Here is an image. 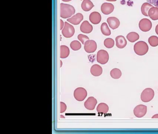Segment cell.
I'll use <instances>...</instances> for the list:
<instances>
[{
    "instance_id": "cell-1",
    "label": "cell",
    "mask_w": 158,
    "mask_h": 134,
    "mask_svg": "<svg viewBox=\"0 0 158 134\" xmlns=\"http://www.w3.org/2000/svg\"><path fill=\"white\" fill-rule=\"evenodd\" d=\"M60 7V15L62 18H69L75 13V9L71 5L61 3Z\"/></svg>"
},
{
    "instance_id": "cell-2",
    "label": "cell",
    "mask_w": 158,
    "mask_h": 134,
    "mask_svg": "<svg viewBox=\"0 0 158 134\" xmlns=\"http://www.w3.org/2000/svg\"><path fill=\"white\" fill-rule=\"evenodd\" d=\"M148 46L144 41H139L135 44L134 47V51L136 54L139 56H144L148 51Z\"/></svg>"
},
{
    "instance_id": "cell-3",
    "label": "cell",
    "mask_w": 158,
    "mask_h": 134,
    "mask_svg": "<svg viewBox=\"0 0 158 134\" xmlns=\"http://www.w3.org/2000/svg\"><path fill=\"white\" fill-rule=\"evenodd\" d=\"M154 96V90L151 88H147L142 91L140 98L143 102H148L152 100Z\"/></svg>"
},
{
    "instance_id": "cell-4",
    "label": "cell",
    "mask_w": 158,
    "mask_h": 134,
    "mask_svg": "<svg viewBox=\"0 0 158 134\" xmlns=\"http://www.w3.org/2000/svg\"><path fill=\"white\" fill-rule=\"evenodd\" d=\"M74 28L73 25L69 24L67 21L64 22V26L62 30V33L65 38H71L74 34Z\"/></svg>"
},
{
    "instance_id": "cell-5",
    "label": "cell",
    "mask_w": 158,
    "mask_h": 134,
    "mask_svg": "<svg viewBox=\"0 0 158 134\" xmlns=\"http://www.w3.org/2000/svg\"><path fill=\"white\" fill-rule=\"evenodd\" d=\"M109 55L106 50L102 49L99 50L97 53V60L100 64H105L109 61Z\"/></svg>"
},
{
    "instance_id": "cell-6",
    "label": "cell",
    "mask_w": 158,
    "mask_h": 134,
    "mask_svg": "<svg viewBox=\"0 0 158 134\" xmlns=\"http://www.w3.org/2000/svg\"><path fill=\"white\" fill-rule=\"evenodd\" d=\"M87 96V92L85 88L79 87L77 88L74 92V96L76 100L83 101Z\"/></svg>"
},
{
    "instance_id": "cell-7",
    "label": "cell",
    "mask_w": 158,
    "mask_h": 134,
    "mask_svg": "<svg viewBox=\"0 0 158 134\" xmlns=\"http://www.w3.org/2000/svg\"><path fill=\"white\" fill-rule=\"evenodd\" d=\"M139 27L142 31L146 32L150 30L152 27V23L148 19H142L139 21Z\"/></svg>"
},
{
    "instance_id": "cell-8",
    "label": "cell",
    "mask_w": 158,
    "mask_h": 134,
    "mask_svg": "<svg viewBox=\"0 0 158 134\" xmlns=\"http://www.w3.org/2000/svg\"><path fill=\"white\" fill-rule=\"evenodd\" d=\"M84 49L87 53H94L97 49V43L94 40H88L85 43Z\"/></svg>"
},
{
    "instance_id": "cell-9",
    "label": "cell",
    "mask_w": 158,
    "mask_h": 134,
    "mask_svg": "<svg viewBox=\"0 0 158 134\" xmlns=\"http://www.w3.org/2000/svg\"><path fill=\"white\" fill-rule=\"evenodd\" d=\"M147 112V107L144 105H139L134 109V114L136 117L141 118L146 115Z\"/></svg>"
},
{
    "instance_id": "cell-10",
    "label": "cell",
    "mask_w": 158,
    "mask_h": 134,
    "mask_svg": "<svg viewBox=\"0 0 158 134\" xmlns=\"http://www.w3.org/2000/svg\"><path fill=\"white\" fill-rule=\"evenodd\" d=\"M98 103L97 99L93 96L89 97L84 103L86 109L89 110H92L95 109V107Z\"/></svg>"
},
{
    "instance_id": "cell-11",
    "label": "cell",
    "mask_w": 158,
    "mask_h": 134,
    "mask_svg": "<svg viewBox=\"0 0 158 134\" xmlns=\"http://www.w3.org/2000/svg\"><path fill=\"white\" fill-rule=\"evenodd\" d=\"M102 12L104 15H108L112 13L114 10V6L110 3H103L101 7Z\"/></svg>"
},
{
    "instance_id": "cell-12",
    "label": "cell",
    "mask_w": 158,
    "mask_h": 134,
    "mask_svg": "<svg viewBox=\"0 0 158 134\" xmlns=\"http://www.w3.org/2000/svg\"><path fill=\"white\" fill-rule=\"evenodd\" d=\"M84 19V16L81 13H77L70 18L67 19V21L75 25H78Z\"/></svg>"
},
{
    "instance_id": "cell-13",
    "label": "cell",
    "mask_w": 158,
    "mask_h": 134,
    "mask_svg": "<svg viewBox=\"0 0 158 134\" xmlns=\"http://www.w3.org/2000/svg\"><path fill=\"white\" fill-rule=\"evenodd\" d=\"M107 21L110 28L112 29H115L120 26V20L115 17H110L107 19Z\"/></svg>"
},
{
    "instance_id": "cell-14",
    "label": "cell",
    "mask_w": 158,
    "mask_h": 134,
    "mask_svg": "<svg viewBox=\"0 0 158 134\" xmlns=\"http://www.w3.org/2000/svg\"><path fill=\"white\" fill-rule=\"evenodd\" d=\"M93 26L87 20H85L80 26V31L85 34H89L93 30Z\"/></svg>"
},
{
    "instance_id": "cell-15",
    "label": "cell",
    "mask_w": 158,
    "mask_h": 134,
    "mask_svg": "<svg viewBox=\"0 0 158 134\" xmlns=\"http://www.w3.org/2000/svg\"><path fill=\"white\" fill-rule=\"evenodd\" d=\"M89 19L91 23L96 25L99 24L101 21V16L99 12H92L89 15Z\"/></svg>"
},
{
    "instance_id": "cell-16",
    "label": "cell",
    "mask_w": 158,
    "mask_h": 134,
    "mask_svg": "<svg viewBox=\"0 0 158 134\" xmlns=\"http://www.w3.org/2000/svg\"><path fill=\"white\" fill-rule=\"evenodd\" d=\"M116 46L119 48H123L126 46L127 42L123 35H119L115 38Z\"/></svg>"
},
{
    "instance_id": "cell-17",
    "label": "cell",
    "mask_w": 158,
    "mask_h": 134,
    "mask_svg": "<svg viewBox=\"0 0 158 134\" xmlns=\"http://www.w3.org/2000/svg\"><path fill=\"white\" fill-rule=\"evenodd\" d=\"M90 73L94 76H99L102 74V69L98 64L93 65L90 69Z\"/></svg>"
},
{
    "instance_id": "cell-18",
    "label": "cell",
    "mask_w": 158,
    "mask_h": 134,
    "mask_svg": "<svg viewBox=\"0 0 158 134\" xmlns=\"http://www.w3.org/2000/svg\"><path fill=\"white\" fill-rule=\"evenodd\" d=\"M94 7L92 2L90 0H84L81 4V7L84 11L88 12Z\"/></svg>"
},
{
    "instance_id": "cell-19",
    "label": "cell",
    "mask_w": 158,
    "mask_h": 134,
    "mask_svg": "<svg viewBox=\"0 0 158 134\" xmlns=\"http://www.w3.org/2000/svg\"><path fill=\"white\" fill-rule=\"evenodd\" d=\"M148 16L153 20H158V7H152L148 11Z\"/></svg>"
},
{
    "instance_id": "cell-20",
    "label": "cell",
    "mask_w": 158,
    "mask_h": 134,
    "mask_svg": "<svg viewBox=\"0 0 158 134\" xmlns=\"http://www.w3.org/2000/svg\"><path fill=\"white\" fill-rule=\"evenodd\" d=\"M153 6L148 2H145L142 5L141 7V11L143 15L145 16H149L148 11Z\"/></svg>"
},
{
    "instance_id": "cell-21",
    "label": "cell",
    "mask_w": 158,
    "mask_h": 134,
    "mask_svg": "<svg viewBox=\"0 0 158 134\" xmlns=\"http://www.w3.org/2000/svg\"><path fill=\"white\" fill-rule=\"evenodd\" d=\"M109 110V106L105 103H99L97 108V111L99 113H107Z\"/></svg>"
},
{
    "instance_id": "cell-22",
    "label": "cell",
    "mask_w": 158,
    "mask_h": 134,
    "mask_svg": "<svg viewBox=\"0 0 158 134\" xmlns=\"http://www.w3.org/2000/svg\"><path fill=\"white\" fill-rule=\"evenodd\" d=\"M70 54V49L68 47L65 45L60 46V58H66L68 57Z\"/></svg>"
},
{
    "instance_id": "cell-23",
    "label": "cell",
    "mask_w": 158,
    "mask_h": 134,
    "mask_svg": "<svg viewBox=\"0 0 158 134\" xmlns=\"http://www.w3.org/2000/svg\"><path fill=\"white\" fill-rule=\"evenodd\" d=\"M127 38L131 42H134L139 39V36L138 34L135 32L129 33L127 35Z\"/></svg>"
},
{
    "instance_id": "cell-24",
    "label": "cell",
    "mask_w": 158,
    "mask_h": 134,
    "mask_svg": "<svg viewBox=\"0 0 158 134\" xmlns=\"http://www.w3.org/2000/svg\"><path fill=\"white\" fill-rule=\"evenodd\" d=\"M101 30L103 35L109 36L111 34V31L106 22H103L101 26Z\"/></svg>"
},
{
    "instance_id": "cell-25",
    "label": "cell",
    "mask_w": 158,
    "mask_h": 134,
    "mask_svg": "<svg viewBox=\"0 0 158 134\" xmlns=\"http://www.w3.org/2000/svg\"><path fill=\"white\" fill-rule=\"evenodd\" d=\"M110 74L112 78L115 79H119L122 76V74L121 70L117 69V68L112 69Z\"/></svg>"
},
{
    "instance_id": "cell-26",
    "label": "cell",
    "mask_w": 158,
    "mask_h": 134,
    "mask_svg": "<svg viewBox=\"0 0 158 134\" xmlns=\"http://www.w3.org/2000/svg\"><path fill=\"white\" fill-rule=\"evenodd\" d=\"M148 42L152 47H157L158 46V37L155 35L150 36L148 38Z\"/></svg>"
},
{
    "instance_id": "cell-27",
    "label": "cell",
    "mask_w": 158,
    "mask_h": 134,
    "mask_svg": "<svg viewBox=\"0 0 158 134\" xmlns=\"http://www.w3.org/2000/svg\"><path fill=\"white\" fill-rule=\"evenodd\" d=\"M71 48L74 51H77L81 48V44L79 41H73L70 44Z\"/></svg>"
},
{
    "instance_id": "cell-28",
    "label": "cell",
    "mask_w": 158,
    "mask_h": 134,
    "mask_svg": "<svg viewBox=\"0 0 158 134\" xmlns=\"http://www.w3.org/2000/svg\"><path fill=\"white\" fill-rule=\"evenodd\" d=\"M104 45L107 48H111L114 46V42L110 38H106L104 41Z\"/></svg>"
},
{
    "instance_id": "cell-29",
    "label": "cell",
    "mask_w": 158,
    "mask_h": 134,
    "mask_svg": "<svg viewBox=\"0 0 158 134\" xmlns=\"http://www.w3.org/2000/svg\"><path fill=\"white\" fill-rule=\"evenodd\" d=\"M77 38L78 40L82 42L83 44H85V43L88 40H89V38L86 35L83 34H79L77 36Z\"/></svg>"
},
{
    "instance_id": "cell-30",
    "label": "cell",
    "mask_w": 158,
    "mask_h": 134,
    "mask_svg": "<svg viewBox=\"0 0 158 134\" xmlns=\"http://www.w3.org/2000/svg\"><path fill=\"white\" fill-rule=\"evenodd\" d=\"M67 109V106L66 104L63 102H60V113L64 112Z\"/></svg>"
},
{
    "instance_id": "cell-31",
    "label": "cell",
    "mask_w": 158,
    "mask_h": 134,
    "mask_svg": "<svg viewBox=\"0 0 158 134\" xmlns=\"http://www.w3.org/2000/svg\"><path fill=\"white\" fill-rule=\"evenodd\" d=\"M148 2L156 6V7H158V0H147Z\"/></svg>"
},
{
    "instance_id": "cell-32",
    "label": "cell",
    "mask_w": 158,
    "mask_h": 134,
    "mask_svg": "<svg viewBox=\"0 0 158 134\" xmlns=\"http://www.w3.org/2000/svg\"><path fill=\"white\" fill-rule=\"evenodd\" d=\"M60 30H62L64 26V22L63 20L61 19L60 20Z\"/></svg>"
},
{
    "instance_id": "cell-33",
    "label": "cell",
    "mask_w": 158,
    "mask_h": 134,
    "mask_svg": "<svg viewBox=\"0 0 158 134\" xmlns=\"http://www.w3.org/2000/svg\"><path fill=\"white\" fill-rule=\"evenodd\" d=\"M155 32H156V34L158 35V24L156 26V28H155Z\"/></svg>"
},
{
    "instance_id": "cell-34",
    "label": "cell",
    "mask_w": 158,
    "mask_h": 134,
    "mask_svg": "<svg viewBox=\"0 0 158 134\" xmlns=\"http://www.w3.org/2000/svg\"><path fill=\"white\" fill-rule=\"evenodd\" d=\"M152 118H155V119H157V118H158V114H154V115H153V116H152Z\"/></svg>"
},
{
    "instance_id": "cell-35",
    "label": "cell",
    "mask_w": 158,
    "mask_h": 134,
    "mask_svg": "<svg viewBox=\"0 0 158 134\" xmlns=\"http://www.w3.org/2000/svg\"><path fill=\"white\" fill-rule=\"evenodd\" d=\"M62 1H63V2H70V1H72V0H62Z\"/></svg>"
},
{
    "instance_id": "cell-36",
    "label": "cell",
    "mask_w": 158,
    "mask_h": 134,
    "mask_svg": "<svg viewBox=\"0 0 158 134\" xmlns=\"http://www.w3.org/2000/svg\"><path fill=\"white\" fill-rule=\"evenodd\" d=\"M106 1H109V2H116V0H106Z\"/></svg>"
},
{
    "instance_id": "cell-37",
    "label": "cell",
    "mask_w": 158,
    "mask_h": 134,
    "mask_svg": "<svg viewBox=\"0 0 158 134\" xmlns=\"http://www.w3.org/2000/svg\"><path fill=\"white\" fill-rule=\"evenodd\" d=\"M61 62V67H62V62L61 60H60Z\"/></svg>"
},
{
    "instance_id": "cell-38",
    "label": "cell",
    "mask_w": 158,
    "mask_h": 134,
    "mask_svg": "<svg viewBox=\"0 0 158 134\" xmlns=\"http://www.w3.org/2000/svg\"><path fill=\"white\" fill-rule=\"evenodd\" d=\"M61 118H62V117H63V118H64V116H63L62 115H61Z\"/></svg>"
}]
</instances>
